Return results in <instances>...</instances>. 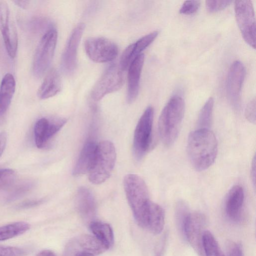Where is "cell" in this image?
Instances as JSON below:
<instances>
[{"label": "cell", "instance_id": "2", "mask_svg": "<svg viewBox=\"0 0 256 256\" xmlns=\"http://www.w3.org/2000/svg\"><path fill=\"white\" fill-rule=\"evenodd\" d=\"M124 187L136 222L142 228H146L151 202L146 184L140 176L128 174L124 178Z\"/></svg>", "mask_w": 256, "mask_h": 256}, {"label": "cell", "instance_id": "20", "mask_svg": "<svg viewBox=\"0 0 256 256\" xmlns=\"http://www.w3.org/2000/svg\"><path fill=\"white\" fill-rule=\"evenodd\" d=\"M164 224V212L158 204L151 201L146 218V228L154 234L163 230Z\"/></svg>", "mask_w": 256, "mask_h": 256}, {"label": "cell", "instance_id": "15", "mask_svg": "<svg viewBox=\"0 0 256 256\" xmlns=\"http://www.w3.org/2000/svg\"><path fill=\"white\" fill-rule=\"evenodd\" d=\"M76 202V208L82 218L89 224L94 221L96 205L91 192L86 188H80L78 190Z\"/></svg>", "mask_w": 256, "mask_h": 256}, {"label": "cell", "instance_id": "10", "mask_svg": "<svg viewBox=\"0 0 256 256\" xmlns=\"http://www.w3.org/2000/svg\"><path fill=\"white\" fill-rule=\"evenodd\" d=\"M206 224V218L202 214L190 212L183 229L182 234L198 256H204L202 238Z\"/></svg>", "mask_w": 256, "mask_h": 256}, {"label": "cell", "instance_id": "36", "mask_svg": "<svg viewBox=\"0 0 256 256\" xmlns=\"http://www.w3.org/2000/svg\"><path fill=\"white\" fill-rule=\"evenodd\" d=\"M7 134L6 132H0V157L2 155L6 144Z\"/></svg>", "mask_w": 256, "mask_h": 256}, {"label": "cell", "instance_id": "8", "mask_svg": "<svg viewBox=\"0 0 256 256\" xmlns=\"http://www.w3.org/2000/svg\"><path fill=\"white\" fill-rule=\"evenodd\" d=\"M122 72L116 64L108 66L94 85L91 92L92 98L98 101L120 88L124 82Z\"/></svg>", "mask_w": 256, "mask_h": 256}, {"label": "cell", "instance_id": "26", "mask_svg": "<svg viewBox=\"0 0 256 256\" xmlns=\"http://www.w3.org/2000/svg\"><path fill=\"white\" fill-rule=\"evenodd\" d=\"M214 100L209 98L201 108L198 120L199 128L209 129L212 118Z\"/></svg>", "mask_w": 256, "mask_h": 256}, {"label": "cell", "instance_id": "34", "mask_svg": "<svg viewBox=\"0 0 256 256\" xmlns=\"http://www.w3.org/2000/svg\"><path fill=\"white\" fill-rule=\"evenodd\" d=\"M24 252L19 248L0 246V256H23Z\"/></svg>", "mask_w": 256, "mask_h": 256}, {"label": "cell", "instance_id": "6", "mask_svg": "<svg viewBox=\"0 0 256 256\" xmlns=\"http://www.w3.org/2000/svg\"><path fill=\"white\" fill-rule=\"evenodd\" d=\"M234 13L242 36L250 47L256 48V18L250 0L234 2Z\"/></svg>", "mask_w": 256, "mask_h": 256}, {"label": "cell", "instance_id": "30", "mask_svg": "<svg viewBox=\"0 0 256 256\" xmlns=\"http://www.w3.org/2000/svg\"><path fill=\"white\" fill-rule=\"evenodd\" d=\"M16 172L8 168L0 169V190L8 188L16 180Z\"/></svg>", "mask_w": 256, "mask_h": 256}, {"label": "cell", "instance_id": "27", "mask_svg": "<svg viewBox=\"0 0 256 256\" xmlns=\"http://www.w3.org/2000/svg\"><path fill=\"white\" fill-rule=\"evenodd\" d=\"M12 185L6 194L5 198L7 201L14 200L23 196L32 189L34 184L31 181H24L16 186Z\"/></svg>", "mask_w": 256, "mask_h": 256}, {"label": "cell", "instance_id": "5", "mask_svg": "<svg viewBox=\"0 0 256 256\" xmlns=\"http://www.w3.org/2000/svg\"><path fill=\"white\" fill-rule=\"evenodd\" d=\"M58 33L52 28L41 38L35 52L32 62V73L41 78L49 68L54 57L57 42Z\"/></svg>", "mask_w": 256, "mask_h": 256}, {"label": "cell", "instance_id": "41", "mask_svg": "<svg viewBox=\"0 0 256 256\" xmlns=\"http://www.w3.org/2000/svg\"><path fill=\"white\" fill-rule=\"evenodd\" d=\"M73 256H95V255L82 251L76 252Z\"/></svg>", "mask_w": 256, "mask_h": 256}, {"label": "cell", "instance_id": "19", "mask_svg": "<svg viewBox=\"0 0 256 256\" xmlns=\"http://www.w3.org/2000/svg\"><path fill=\"white\" fill-rule=\"evenodd\" d=\"M0 29L7 53L11 58H14L18 48V36L11 18L0 26Z\"/></svg>", "mask_w": 256, "mask_h": 256}, {"label": "cell", "instance_id": "1", "mask_svg": "<svg viewBox=\"0 0 256 256\" xmlns=\"http://www.w3.org/2000/svg\"><path fill=\"white\" fill-rule=\"evenodd\" d=\"M187 152L190 161L198 171L208 168L214 162L218 152V142L209 129L198 128L188 137Z\"/></svg>", "mask_w": 256, "mask_h": 256}, {"label": "cell", "instance_id": "33", "mask_svg": "<svg viewBox=\"0 0 256 256\" xmlns=\"http://www.w3.org/2000/svg\"><path fill=\"white\" fill-rule=\"evenodd\" d=\"M226 248L227 256H244L241 245L236 242L228 240Z\"/></svg>", "mask_w": 256, "mask_h": 256}, {"label": "cell", "instance_id": "29", "mask_svg": "<svg viewBox=\"0 0 256 256\" xmlns=\"http://www.w3.org/2000/svg\"><path fill=\"white\" fill-rule=\"evenodd\" d=\"M188 205L183 201H179L176 206V219L177 225L182 233L186 220L190 213Z\"/></svg>", "mask_w": 256, "mask_h": 256}, {"label": "cell", "instance_id": "25", "mask_svg": "<svg viewBox=\"0 0 256 256\" xmlns=\"http://www.w3.org/2000/svg\"><path fill=\"white\" fill-rule=\"evenodd\" d=\"M49 122L48 119L42 118L38 120L34 125V142L36 146L39 148L44 146L48 142L47 134Z\"/></svg>", "mask_w": 256, "mask_h": 256}, {"label": "cell", "instance_id": "12", "mask_svg": "<svg viewBox=\"0 0 256 256\" xmlns=\"http://www.w3.org/2000/svg\"><path fill=\"white\" fill-rule=\"evenodd\" d=\"M246 72L243 64L239 60H236L232 64L228 72L226 83L227 95L231 104L235 107L239 104Z\"/></svg>", "mask_w": 256, "mask_h": 256}, {"label": "cell", "instance_id": "11", "mask_svg": "<svg viewBox=\"0 0 256 256\" xmlns=\"http://www.w3.org/2000/svg\"><path fill=\"white\" fill-rule=\"evenodd\" d=\"M85 25L83 23L78 24L67 41L61 60L62 68L66 74L72 73L76 68L78 46Z\"/></svg>", "mask_w": 256, "mask_h": 256}, {"label": "cell", "instance_id": "37", "mask_svg": "<svg viewBox=\"0 0 256 256\" xmlns=\"http://www.w3.org/2000/svg\"><path fill=\"white\" fill-rule=\"evenodd\" d=\"M42 202V200H28L27 202H24L22 203L18 206L20 208H28L30 207H32L37 205L40 204V203Z\"/></svg>", "mask_w": 256, "mask_h": 256}, {"label": "cell", "instance_id": "4", "mask_svg": "<svg viewBox=\"0 0 256 256\" xmlns=\"http://www.w3.org/2000/svg\"><path fill=\"white\" fill-rule=\"evenodd\" d=\"M116 151L114 144L104 140L96 146L94 162L88 172V180L94 184L104 182L110 176L116 161Z\"/></svg>", "mask_w": 256, "mask_h": 256}, {"label": "cell", "instance_id": "22", "mask_svg": "<svg viewBox=\"0 0 256 256\" xmlns=\"http://www.w3.org/2000/svg\"><path fill=\"white\" fill-rule=\"evenodd\" d=\"M90 231L108 249L114 244V234L111 226L108 224L92 221L90 224Z\"/></svg>", "mask_w": 256, "mask_h": 256}, {"label": "cell", "instance_id": "23", "mask_svg": "<svg viewBox=\"0 0 256 256\" xmlns=\"http://www.w3.org/2000/svg\"><path fill=\"white\" fill-rule=\"evenodd\" d=\"M30 228L29 224L24 222H18L0 227V241L10 239L20 235Z\"/></svg>", "mask_w": 256, "mask_h": 256}, {"label": "cell", "instance_id": "9", "mask_svg": "<svg viewBox=\"0 0 256 256\" xmlns=\"http://www.w3.org/2000/svg\"><path fill=\"white\" fill-rule=\"evenodd\" d=\"M84 48L88 56L97 63L110 62L118 54L117 45L104 37L88 38L84 41Z\"/></svg>", "mask_w": 256, "mask_h": 256}, {"label": "cell", "instance_id": "40", "mask_svg": "<svg viewBox=\"0 0 256 256\" xmlns=\"http://www.w3.org/2000/svg\"><path fill=\"white\" fill-rule=\"evenodd\" d=\"M36 256H56L54 252L50 250H46L38 252Z\"/></svg>", "mask_w": 256, "mask_h": 256}, {"label": "cell", "instance_id": "28", "mask_svg": "<svg viewBox=\"0 0 256 256\" xmlns=\"http://www.w3.org/2000/svg\"><path fill=\"white\" fill-rule=\"evenodd\" d=\"M158 35V32L154 31L142 37L134 43L130 44L134 58H135L142 54V52L150 44Z\"/></svg>", "mask_w": 256, "mask_h": 256}, {"label": "cell", "instance_id": "21", "mask_svg": "<svg viewBox=\"0 0 256 256\" xmlns=\"http://www.w3.org/2000/svg\"><path fill=\"white\" fill-rule=\"evenodd\" d=\"M79 248L76 250L85 252L94 255L100 254L108 248L94 236L83 234L74 240Z\"/></svg>", "mask_w": 256, "mask_h": 256}, {"label": "cell", "instance_id": "24", "mask_svg": "<svg viewBox=\"0 0 256 256\" xmlns=\"http://www.w3.org/2000/svg\"><path fill=\"white\" fill-rule=\"evenodd\" d=\"M202 240L204 256H226L217 240L210 231L205 230Z\"/></svg>", "mask_w": 256, "mask_h": 256}, {"label": "cell", "instance_id": "16", "mask_svg": "<svg viewBox=\"0 0 256 256\" xmlns=\"http://www.w3.org/2000/svg\"><path fill=\"white\" fill-rule=\"evenodd\" d=\"M16 90L13 75L8 73L3 77L0 86V124L4 123Z\"/></svg>", "mask_w": 256, "mask_h": 256}, {"label": "cell", "instance_id": "17", "mask_svg": "<svg viewBox=\"0 0 256 256\" xmlns=\"http://www.w3.org/2000/svg\"><path fill=\"white\" fill-rule=\"evenodd\" d=\"M62 89L60 74L55 68H52L47 73L38 90V96L45 100L57 94Z\"/></svg>", "mask_w": 256, "mask_h": 256}, {"label": "cell", "instance_id": "31", "mask_svg": "<svg viewBox=\"0 0 256 256\" xmlns=\"http://www.w3.org/2000/svg\"><path fill=\"white\" fill-rule=\"evenodd\" d=\"M231 2V0H206V9L210 12H216L225 8Z\"/></svg>", "mask_w": 256, "mask_h": 256}, {"label": "cell", "instance_id": "18", "mask_svg": "<svg viewBox=\"0 0 256 256\" xmlns=\"http://www.w3.org/2000/svg\"><path fill=\"white\" fill-rule=\"evenodd\" d=\"M96 146L92 141L88 142L84 144L72 170L74 176L88 173L94 162Z\"/></svg>", "mask_w": 256, "mask_h": 256}, {"label": "cell", "instance_id": "7", "mask_svg": "<svg viewBox=\"0 0 256 256\" xmlns=\"http://www.w3.org/2000/svg\"><path fill=\"white\" fill-rule=\"evenodd\" d=\"M154 109L148 107L140 118L134 136V153L137 160H140L148 150L152 136Z\"/></svg>", "mask_w": 256, "mask_h": 256}, {"label": "cell", "instance_id": "35", "mask_svg": "<svg viewBox=\"0 0 256 256\" xmlns=\"http://www.w3.org/2000/svg\"><path fill=\"white\" fill-rule=\"evenodd\" d=\"M246 118L252 123H256V98H254L247 104L245 110Z\"/></svg>", "mask_w": 256, "mask_h": 256}, {"label": "cell", "instance_id": "3", "mask_svg": "<svg viewBox=\"0 0 256 256\" xmlns=\"http://www.w3.org/2000/svg\"><path fill=\"white\" fill-rule=\"evenodd\" d=\"M184 102L178 96H172L164 108L159 118L158 130L163 144L169 146L178 134L184 112Z\"/></svg>", "mask_w": 256, "mask_h": 256}, {"label": "cell", "instance_id": "39", "mask_svg": "<svg viewBox=\"0 0 256 256\" xmlns=\"http://www.w3.org/2000/svg\"><path fill=\"white\" fill-rule=\"evenodd\" d=\"M12 2L18 6L19 8H20L23 9L26 8L29 4H30V1L28 0H13Z\"/></svg>", "mask_w": 256, "mask_h": 256}, {"label": "cell", "instance_id": "32", "mask_svg": "<svg viewBox=\"0 0 256 256\" xmlns=\"http://www.w3.org/2000/svg\"><path fill=\"white\" fill-rule=\"evenodd\" d=\"M200 4L198 0L185 1L180 10V12L186 15L194 14L198 10Z\"/></svg>", "mask_w": 256, "mask_h": 256}, {"label": "cell", "instance_id": "38", "mask_svg": "<svg viewBox=\"0 0 256 256\" xmlns=\"http://www.w3.org/2000/svg\"><path fill=\"white\" fill-rule=\"evenodd\" d=\"M250 176L252 181L253 183L254 186L255 187L256 184V157L254 156L252 160L251 170H250Z\"/></svg>", "mask_w": 256, "mask_h": 256}, {"label": "cell", "instance_id": "14", "mask_svg": "<svg viewBox=\"0 0 256 256\" xmlns=\"http://www.w3.org/2000/svg\"><path fill=\"white\" fill-rule=\"evenodd\" d=\"M244 200L242 188L238 185L232 186L228 191L225 200L224 209L226 216L232 220L240 219Z\"/></svg>", "mask_w": 256, "mask_h": 256}, {"label": "cell", "instance_id": "13", "mask_svg": "<svg viewBox=\"0 0 256 256\" xmlns=\"http://www.w3.org/2000/svg\"><path fill=\"white\" fill-rule=\"evenodd\" d=\"M144 58V54H140L134 58L128 67L127 101L129 104L134 102L138 95Z\"/></svg>", "mask_w": 256, "mask_h": 256}]
</instances>
